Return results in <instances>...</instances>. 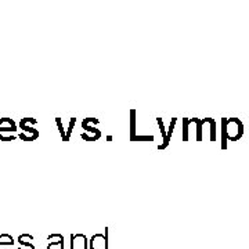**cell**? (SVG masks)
I'll return each instance as SVG.
<instances>
[{
	"mask_svg": "<svg viewBox=\"0 0 249 249\" xmlns=\"http://www.w3.org/2000/svg\"><path fill=\"white\" fill-rule=\"evenodd\" d=\"M202 124H204V119H196V142H202Z\"/></svg>",
	"mask_w": 249,
	"mask_h": 249,
	"instance_id": "obj_10",
	"label": "cell"
},
{
	"mask_svg": "<svg viewBox=\"0 0 249 249\" xmlns=\"http://www.w3.org/2000/svg\"><path fill=\"white\" fill-rule=\"evenodd\" d=\"M98 124V119L96 118H86L82 122V129L85 130L83 133L80 134V137L86 142H96L101 137V132L98 130L97 127H94V124Z\"/></svg>",
	"mask_w": 249,
	"mask_h": 249,
	"instance_id": "obj_4",
	"label": "cell"
},
{
	"mask_svg": "<svg viewBox=\"0 0 249 249\" xmlns=\"http://www.w3.org/2000/svg\"><path fill=\"white\" fill-rule=\"evenodd\" d=\"M223 142L222 148H227V140L230 142H238L244 136V124L238 118H223Z\"/></svg>",
	"mask_w": 249,
	"mask_h": 249,
	"instance_id": "obj_1",
	"label": "cell"
},
{
	"mask_svg": "<svg viewBox=\"0 0 249 249\" xmlns=\"http://www.w3.org/2000/svg\"><path fill=\"white\" fill-rule=\"evenodd\" d=\"M18 249H35V247H34L32 242H29V244H19Z\"/></svg>",
	"mask_w": 249,
	"mask_h": 249,
	"instance_id": "obj_15",
	"label": "cell"
},
{
	"mask_svg": "<svg viewBox=\"0 0 249 249\" xmlns=\"http://www.w3.org/2000/svg\"><path fill=\"white\" fill-rule=\"evenodd\" d=\"M37 124L35 118H22L19 121V129L22 130L21 133L18 134V137L24 142H34L39 137V130H36L35 124Z\"/></svg>",
	"mask_w": 249,
	"mask_h": 249,
	"instance_id": "obj_2",
	"label": "cell"
},
{
	"mask_svg": "<svg viewBox=\"0 0 249 249\" xmlns=\"http://www.w3.org/2000/svg\"><path fill=\"white\" fill-rule=\"evenodd\" d=\"M176 122H178V118H172V122H170L169 129H168V134H166V142H163V144H160V145H158V150H165V148L169 145L170 137H172V133H173V130H175Z\"/></svg>",
	"mask_w": 249,
	"mask_h": 249,
	"instance_id": "obj_9",
	"label": "cell"
},
{
	"mask_svg": "<svg viewBox=\"0 0 249 249\" xmlns=\"http://www.w3.org/2000/svg\"><path fill=\"white\" fill-rule=\"evenodd\" d=\"M32 240H34L32 235H29V234H21L18 237V244H29Z\"/></svg>",
	"mask_w": 249,
	"mask_h": 249,
	"instance_id": "obj_13",
	"label": "cell"
},
{
	"mask_svg": "<svg viewBox=\"0 0 249 249\" xmlns=\"http://www.w3.org/2000/svg\"><path fill=\"white\" fill-rule=\"evenodd\" d=\"M47 249H64V237L61 234H50L47 237Z\"/></svg>",
	"mask_w": 249,
	"mask_h": 249,
	"instance_id": "obj_7",
	"label": "cell"
},
{
	"mask_svg": "<svg viewBox=\"0 0 249 249\" xmlns=\"http://www.w3.org/2000/svg\"><path fill=\"white\" fill-rule=\"evenodd\" d=\"M71 249H89V241L85 234H72Z\"/></svg>",
	"mask_w": 249,
	"mask_h": 249,
	"instance_id": "obj_6",
	"label": "cell"
},
{
	"mask_svg": "<svg viewBox=\"0 0 249 249\" xmlns=\"http://www.w3.org/2000/svg\"><path fill=\"white\" fill-rule=\"evenodd\" d=\"M75 124H76V118H71L70 124H68V129H67V142H70V137H71L72 130H73V127H75Z\"/></svg>",
	"mask_w": 249,
	"mask_h": 249,
	"instance_id": "obj_12",
	"label": "cell"
},
{
	"mask_svg": "<svg viewBox=\"0 0 249 249\" xmlns=\"http://www.w3.org/2000/svg\"><path fill=\"white\" fill-rule=\"evenodd\" d=\"M16 242L10 234H0V249H14Z\"/></svg>",
	"mask_w": 249,
	"mask_h": 249,
	"instance_id": "obj_8",
	"label": "cell"
},
{
	"mask_svg": "<svg viewBox=\"0 0 249 249\" xmlns=\"http://www.w3.org/2000/svg\"><path fill=\"white\" fill-rule=\"evenodd\" d=\"M108 229L106 234H94L89 241L90 249H108Z\"/></svg>",
	"mask_w": 249,
	"mask_h": 249,
	"instance_id": "obj_5",
	"label": "cell"
},
{
	"mask_svg": "<svg viewBox=\"0 0 249 249\" xmlns=\"http://www.w3.org/2000/svg\"><path fill=\"white\" fill-rule=\"evenodd\" d=\"M130 115H132V124H130V134H132V140H133V137H134V132H136V111H132L130 112Z\"/></svg>",
	"mask_w": 249,
	"mask_h": 249,
	"instance_id": "obj_14",
	"label": "cell"
},
{
	"mask_svg": "<svg viewBox=\"0 0 249 249\" xmlns=\"http://www.w3.org/2000/svg\"><path fill=\"white\" fill-rule=\"evenodd\" d=\"M55 124H57V127H58V132L61 134L62 142H67V130L64 129L61 122V118H55Z\"/></svg>",
	"mask_w": 249,
	"mask_h": 249,
	"instance_id": "obj_11",
	"label": "cell"
},
{
	"mask_svg": "<svg viewBox=\"0 0 249 249\" xmlns=\"http://www.w3.org/2000/svg\"><path fill=\"white\" fill-rule=\"evenodd\" d=\"M17 124L11 118H0V140L1 142H13L18 137Z\"/></svg>",
	"mask_w": 249,
	"mask_h": 249,
	"instance_id": "obj_3",
	"label": "cell"
}]
</instances>
